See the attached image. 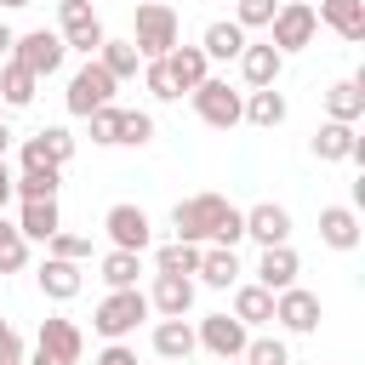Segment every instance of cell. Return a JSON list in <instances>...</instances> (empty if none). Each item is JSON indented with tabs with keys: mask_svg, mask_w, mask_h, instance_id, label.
Here are the masks:
<instances>
[{
	"mask_svg": "<svg viewBox=\"0 0 365 365\" xmlns=\"http://www.w3.org/2000/svg\"><path fill=\"white\" fill-rule=\"evenodd\" d=\"M171 228L177 240H194V245H240L245 240V217L222 200V194H188L171 205Z\"/></svg>",
	"mask_w": 365,
	"mask_h": 365,
	"instance_id": "6da1fadb",
	"label": "cell"
},
{
	"mask_svg": "<svg viewBox=\"0 0 365 365\" xmlns=\"http://www.w3.org/2000/svg\"><path fill=\"white\" fill-rule=\"evenodd\" d=\"M148 314H154V308H148V297H143L137 285H120V291H108V297L97 302L91 331H97V336H108V342H125V336H131Z\"/></svg>",
	"mask_w": 365,
	"mask_h": 365,
	"instance_id": "7a4b0ae2",
	"label": "cell"
},
{
	"mask_svg": "<svg viewBox=\"0 0 365 365\" xmlns=\"http://www.w3.org/2000/svg\"><path fill=\"white\" fill-rule=\"evenodd\" d=\"M177 40H182L177 11H171L165 0H143V6H137V23H131V46H137V57H143V63H148V57H165Z\"/></svg>",
	"mask_w": 365,
	"mask_h": 365,
	"instance_id": "3957f363",
	"label": "cell"
},
{
	"mask_svg": "<svg viewBox=\"0 0 365 365\" xmlns=\"http://www.w3.org/2000/svg\"><path fill=\"white\" fill-rule=\"evenodd\" d=\"M314 34H319V11H314L308 0H285V6L274 11V23H268V46H274L279 57L308 51V46H314Z\"/></svg>",
	"mask_w": 365,
	"mask_h": 365,
	"instance_id": "277c9868",
	"label": "cell"
},
{
	"mask_svg": "<svg viewBox=\"0 0 365 365\" xmlns=\"http://www.w3.org/2000/svg\"><path fill=\"white\" fill-rule=\"evenodd\" d=\"M57 34H63L68 51H86V57H97V46L108 40L103 17L91 11V0H57Z\"/></svg>",
	"mask_w": 365,
	"mask_h": 365,
	"instance_id": "5b68a950",
	"label": "cell"
},
{
	"mask_svg": "<svg viewBox=\"0 0 365 365\" xmlns=\"http://www.w3.org/2000/svg\"><path fill=\"white\" fill-rule=\"evenodd\" d=\"M188 103H194V114L205 120V125H217V131H228V125H240V108H245V97L228 86V80H200L194 91H188Z\"/></svg>",
	"mask_w": 365,
	"mask_h": 365,
	"instance_id": "8992f818",
	"label": "cell"
},
{
	"mask_svg": "<svg viewBox=\"0 0 365 365\" xmlns=\"http://www.w3.org/2000/svg\"><path fill=\"white\" fill-rule=\"evenodd\" d=\"M11 57H17V63L34 74V80H46V74H57V68H63L68 46H63V34H51V29H29V34H17Z\"/></svg>",
	"mask_w": 365,
	"mask_h": 365,
	"instance_id": "52a82bcc",
	"label": "cell"
},
{
	"mask_svg": "<svg viewBox=\"0 0 365 365\" xmlns=\"http://www.w3.org/2000/svg\"><path fill=\"white\" fill-rule=\"evenodd\" d=\"M114 86H120V80H114V74H108V68L91 57L86 68H74V80H68V97H63V103H68V114H80V120H86L91 108L114 103Z\"/></svg>",
	"mask_w": 365,
	"mask_h": 365,
	"instance_id": "ba28073f",
	"label": "cell"
},
{
	"mask_svg": "<svg viewBox=\"0 0 365 365\" xmlns=\"http://www.w3.org/2000/svg\"><path fill=\"white\" fill-rule=\"evenodd\" d=\"M74 160V137L68 125H46L34 137H23V171H63Z\"/></svg>",
	"mask_w": 365,
	"mask_h": 365,
	"instance_id": "9c48e42d",
	"label": "cell"
},
{
	"mask_svg": "<svg viewBox=\"0 0 365 365\" xmlns=\"http://www.w3.org/2000/svg\"><path fill=\"white\" fill-rule=\"evenodd\" d=\"M194 336H200V348H205V354H217V359H240V354H245V342H251V325H240L234 314H205Z\"/></svg>",
	"mask_w": 365,
	"mask_h": 365,
	"instance_id": "30bf717a",
	"label": "cell"
},
{
	"mask_svg": "<svg viewBox=\"0 0 365 365\" xmlns=\"http://www.w3.org/2000/svg\"><path fill=\"white\" fill-rule=\"evenodd\" d=\"M103 228H108L114 251H148V240H154V234H148V211H143V205H125V200L103 211Z\"/></svg>",
	"mask_w": 365,
	"mask_h": 365,
	"instance_id": "8fae6325",
	"label": "cell"
},
{
	"mask_svg": "<svg viewBox=\"0 0 365 365\" xmlns=\"http://www.w3.org/2000/svg\"><path fill=\"white\" fill-rule=\"evenodd\" d=\"M274 319L291 336H308V331H319V297L302 285H285V291H274Z\"/></svg>",
	"mask_w": 365,
	"mask_h": 365,
	"instance_id": "7c38bea8",
	"label": "cell"
},
{
	"mask_svg": "<svg viewBox=\"0 0 365 365\" xmlns=\"http://www.w3.org/2000/svg\"><path fill=\"white\" fill-rule=\"evenodd\" d=\"M308 148H314V160H325V165H331V160H354V165H365V137H359L354 125H342V120H325V125L314 131Z\"/></svg>",
	"mask_w": 365,
	"mask_h": 365,
	"instance_id": "4fadbf2b",
	"label": "cell"
},
{
	"mask_svg": "<svg viewBox=\"0 0 365 365\" xmlns=\"http://www.w3.org/2000/svg\"><path fill=\"white\" fill-rule=\"evenodd\" d=\"M240 217H245V240H257V245H285L291 240V211L274 205V200H262V205H251Z\"/></svg>",
	"mask_w": 365,
	"mask_h": 365,
	"instance_id": "5bb4252c",
	"label": "cell"
},
{
	"mask_svg": "<svg viewBox=\"0 0 365 365\" xmlns=\"http://www.w3.org/2000/svg\"><path fill=\"white\" fill-rule=\"evenodd\" d=\"M297 274H302V262H297L291 240H285V245H262V257H257V285L285 291V285H297Z\"/></svg>",
	"mask_w": 365,
	"mask_h": 365,
	"instance_id": "9a60e30c",
	"label": "cell"
},
{
	"mask_svg": "<svg viewBox=\"0 0 365 365\" xmlns=\"http://www.w3.org/2000/svg\"><path fill=\"white\" fill-rule=\"evenodd\" d=\"M40 291L51 297V302H68V297H80V285H86V274H80V262H68V257H51L46 251V262H40Z\"/></svg>",
	"mask_w": 365,
	"mask_h": 365,
	"instance_id": "2e32d148",
	"label": "cell"
},
{
	"mask_svg": "<svg viewBox=\"0 0 365 365\" xmlns=\"http://www.w3.org/2000/svg\"><path fill=\"white\" fill-rule=\"evenodd\" d=\"M148 308H154V314H165V319L188 314V308H194V279H188V274H154Z\"/></svg>",
	"mask_w": 365,
	"mask_h": 365,
	"instance_id": "e0dca14e",
	"label": "cell"
},
{
	"mask_svg": "<svg viewBox=\"0 0 365 365\" xmlns=\"http://www.w3.org/2000/svg\"><path fill=\"white\" fill-rule=\"evenodd\" d=\"M160 63H165V74L177 80V91H194V86H200V80L211 74V57H205L200 46H182V40H177V46H171V51H165Z\"/></svg>",
	"mask_w": 365,
	"mask_h": 365,
	"instance_id": "ac0fdd59",
	"label": "cell"
},
{
	"mask_svg": "<svg viewBox=\"0 0 365 365\" xmlns=\"http://www.w3.org/2000/svg\"><path fill=\"white\" fill-rule=\"evenodd\" d=\"M319 240L331 251H354L359 245V211L354 205H325L319 211Z\"/></svg>",
	"mask_w": 365,
	"mask_h": 365,
	"instance_id": "d6986e66",
	"label": "cell"
},
{
	"mask_svg": "<svg viewBox=\"0 0 365 365\" xmlns=\"http://www.w3.org/2000/svg\"><path fill=\"white\" fill-rule=\"evenodd\" d=\"M279 68H285V57H279L268 40H262V46H251V40H245V51H240V74H245V86H251V91H257V86H274V80H279Z\"/></svg>",
	"mask_w": 365,
	"mask_h": 365,
	"instance_id": "ffe728a7",
	"label": "cell"
},
{
	"mask_svg": "<svg viewBox=\"0 0 365 365\" xmlns=\"http://www.w3.org/2000/svg\"><path fill=\"white\" fill-rule=\"evenodd\" d=\"M325 120L359 125V120H365V80H336V86L325 91Z\"/></svg>",
	"mask_w": 365,
	"mask_h": 365,
	"instance_id": "44dd1931",
	"label": "cell"
},
{
	"mask_svg": "<svg viewBox=\"0 0 365 365\" xmlns=\"http://www.w3.org/2000/svg\"><path fill=\"white\" fill-rule=\"evenodd\" d=\"M34 348L80 365V348H86V342H80V325H74V319H57V314H51V319H40V342H34Z\"/></svg>",
	"mask_w": 365,
	"mask_h": 365,
	"instance_id": "7402d4cb",
	"label": "cell"
},
{
	"mask_svg": "<svg viewBox=\"0 0 365 365\" xmlns=\"http://www.w3.org/2000/svg\"><path fill=\"white\" fill-rule=\"evenodd\" d=\"M194 348H200V336H194V325H188L182 314L154 325V354H160V359H171V365H177V359H188Z\"/></svg>",
	"mask_w": 365,
	"mask_h": 365,
	"instance_id": "603a6c76",
	"label": "cell"
},
{
	"mask_svg": "<svg viewBox=\"0 0 365 365\" xmlns=\"http://www.w3.org/2000/svg\"><path fill=\"white\" fill-rule=\"evenodd\" d=\"M319 23L336 29L348 46H359V40H365V0H325V6H319Z\"/></svg>",
	"mask_w": 365,
	"mask_h": 365,
	"instance_id": "cb8c5ba5",
	"label": "cell"
},
{
	"mask_svg": "<svg viewBox=\"0 0 365 365\" xmlns=\"http://www.w3.org/2000/svg\"><path fill=\"white\" fill-rule=\"evenodd\" d=\"M200 279H205L211 291H234V285H240V257H234V245L200 251Z\"/></svg>",
	"mask_w": 365,
	"mask_h": 365,
	"instance_id": "d4e9b609",
	"label": "cell"
},
{
	"mask_svg": "<svg viewBox=\"0 0 365 365\" xmlns=\"http://www.w3.org/2000/svg\"><path fill=\"white\" fill-rule=\"evenodd\" d=\"M57 228H63L57 200H23V217H17V234L23 240H51Z\"/></svg>",
	"mask_w": 365,
	"mask_h": 365,
	"instance_id": "484cf974",
	"label": "cell"
},
{
	"mask_svg": "<svg viewBox=\"0 0 365 365\" xmlns=\"http://www.w3.org/2000/svg\"><path fill=\"white\" fill-rule=\"evenodd\" d=\"M234 319L240 325H268L274 319V291L257 285V279L251 285H234Z\"/></svg>",
	"mask_w": 365,
	"mask_h": 365,
	"instance_id": "4316f807",
	"label": "cell"
},
{
	"mask_svg": "<svg viewBox=\"0 0 365 365\" xmlns=\"http://www.w3.org/2000/svg\"><path fill=\"white\" fill-rule=\"evenodd\" d=\"M34 91H40V80H34L17 57H6V68H0V103H6V108H29Z\"/></svg>",
	"mask_w": 365,
	"mask_h": 365,
	"instance_id": "83f0119b",
	"label": "cell"
},
{
	"mask_svg": "<svg viewBox=\"0 0 365 365\" xmlns=\"http://www.w3.org/2000/svg\"><path fill=\"white\" fill-rule=\"evenodd\" d=\"M240 120H251V125H262V131H274V125L285 120V97H279L274 86H257V91L245 97V108H240Z\"/></svg>",
	"mask_w": 365,
	"mask_h": 365,
	"instance_id": "f1b7e54d",
	"label": "cell"
},
{
	"mask_svg": "<svg viewBox=\"0 0 365 365\" xmlns=\"http://www.w3.org/2000/svg\"><path fill=\"white\" fill-rule=\"evenodd\" d=\"M200 51L217 57V63H228V57L245 51V29H240V23H211V29L200 34Z\"/></svg>",
	"mask_w": 365,
	"mask_h": 365,
	"instance_id": "f546056e",
	"label": "cell"
},
{
	"mask_svg": "<svg viewBox=\"0 0 365 365\" xmlns=\"http://www.w3.org/2000/svg\"><path fill=\"white\" fill-rule=\"evenodd\" d=\"M154 274H200V245L194 240H171V245H160L154 251Z\"/></svg>",
	"mask_w": 365,
	"mask_h": 365,
	"instance_id": "4dcf8cb0",
	"label": "cell"
},
{
	"mask_svg": "<svg viewBox=\"0 0 365 365\" xmlns=\"http://www.w3.org/2000/svg\"><path fill=\"white\" fill-rule=\"evenodd\" d=\"M97 63H103L114 80H131L143 57H137V46H131V40H103V46H97Z\"/></svg>",
	"mask_w": 365,
	"mask_h": 365,
	"instance_id": "1f68e13d",
	"label": "cell"
},
{
	"mask_svg": "<svg viewBox=\"0 0 365 365\" xmlns=\"http://www.w3.org/2000/svg\"><path fill=\"white\" fill-rule=\"evenodd\" d=\"M137 274H143V251H108V257H103V285H108V291L137 285Z\"/></svg>",
	"mask_w": 365,
	"mask_h": 365,
	"instance_id": "d6a6232c",
	"label": "cell"
},
{
	"mask_svg": "<svg viewBox=\"0 0 365 365\" xmlns=\"http://www.w3.org/2000/svg\"><path fill=\"white\" fill-rule=\"evenodd\" d=\"M57 188H63V171H23V177H11L17 200H57Z\"/></svg>",
	"mask_w": 365,
	"mask_h": 365,
	"instance_id": "836d02e7",
	"label": "cell"
},
{
	"mask_svg": "<svg viewBox=\"0 0 365 365\" xmlns=\"http://www.w3.org/2000/svg\"><path fill=\"white\" fill-rule=\"evenodd\" d=\"M120 143H125V148L154 143V114H148V108H120Z\"/></svg>",
	"mask_w": 365,
	"mask_h": 365,
	"instance_id": "e575fe53",
	"label": "cell"
},
{
	"mask_svg": "<svg viewBox=\"0 0 365 365\" xmlns=\"http://www.w3.org/2000/svg\"><path fill=\"white\" fill-rule=\"evenodd\" d=\"M86 120H91V143H97V148H114V143H120V108H114V103L91 108Z\"/></svg>",
	"mask_w": 365,
	"mask_h": 365,
	"instance_id": "d590c367",
	"label": "cell"
},
{
	"mask_svg": "<svg viewBox=\"0 0 365 365\" xmlns=\"http://www.w3.org/2000/svg\"><path fill=\"white\" fill-rule=\"evenodd\" d=\"M240 359H245V365H291V354H285V342H279V336H251Z\"/></svg>",
	"mask_w": 365,
	"mask_h": 365,
	"instance_id": "8d00e7d4",
	"label": "cell"
},
{
	"mask_svg": "<svg viewBox=\"0 0 365 365\" xmlns=\"http://www.w3.org/2000/svg\"><path fill=\"white\" fill-rule=\"evenodd\" d=\"M279 11V0H234V23L240 29H268Z\"/></svg>",
	"mask_w": 365,
	"mask_h": 365,
	"instance_id": "74e56055",
	"label": "cell"
},
{
	"mask_svg": "<svg viewBox=\"0 0 365 365\" xmlns=\"http://www.w3.org/2000/svg\"><path fill=\"white\" fill-rule=\"evenodd\" d=\"M143 86H148V97H160V103H177L182 91H177V80L165 74V63L160 57H148V68H143Z\"/></svg>",
	"mask_w": 365,
	"mask_h": 365,
	"instance_id": "f35d334b",
	"label": "cell"
},
{
	"mask_svg": "<svg viewBox=\"0 0 365 365\" xmlns=\"http://www.w3.org/2000/svg\"><path fill=\"white\" fill-rule=\"evenodd\" d=\"M29 262V240L17 228H0V274H17Z\"/></svg>",
	"mask_w": 365,
	"mask_h": 365,
	"instance_id": "ab89813d",
	"label": "cell"
},
{
	"mask_svg": "<svg viewBox=\"0 0 365 365\" xmlns=\"http://www.w3.org/2000/svg\"><path fill=\"white\" fill-rule=\"evenodd\" d=\"M46 251H51V257H68V262H86V257H91V240H86V234H63V228H57V234L46 240Z\"/></svg>",
	"mask_w": 365,
	"mask_h": 365,
	"instance_id": "60d3db41",
	"label": "cell"
},
{
	"mask_svg": "<svg viewBox=\"0 0 365 365\" xmlns=\"http://www.w3.org/2000/svg\"><path fill=\"white\" fill-rule=\"evenodd\" d=\"M91 365H137V348H125V342H108Z\"/></svg>",
	"mask_w": 365,
	"mask_h": 365,
	"instance_id": "b9f144b4",
	"label": "cell"
},
{
	"mask_svg": "<svg viewBox=\"0 0 365 365\" xmlns=\"http://www.w3.org/2000/svg\"><path fill=\"white\" fill-rule=\"evenodd\" d=\"M11 359H23V336L0 319V365H11Z\"/></svg>",
	"mask_w": 365,
	"mask_h": 365,
	"instance_id": "7bdbcfd3",
	"label": "cell"
},
{
	"mask_svg": "<svg viewBox=\"0 0 365 365\" xmlns=\"http://www.w3.org/2000/svg\"><path fill=\"white\" fill-rule=\"evenodd\" d=\"M6 205H11V165L0 160V211H6Z\"/></svg>",
	"mask_w": 365,
	"mask_h": 365,
	"instance_id": "ee69618b",
	"label": "cell"
},
{
	"mask_svg": "<svg viewBox=\"0 0 365 365\" xmlns=\"http://www.w3.org/2000/svg\"><path fill=\"white\" fill-rule=\"evenodd\" d=\"M29 365H68V359H57V354H46V348H34V359Z\"/></svg>",
	"mask_w": 365,
	"mask_h": 365,
	"instance_id": "f6af8a7d",
	"label": "cell"
},
{
	"mask_svg": "<svg viewBox=\"0 0 365 365\" xmlns=\"http://www.w3.org/2000/svg\"><path fill=\"white\" fill-rule=\"evenodd\" d=\"M11 46H17V34H11L6 23H0V57H11Z\"/></svg>",
	"mask_w": 365,
	"mask_h": 365,
	"instance_id": "bcb514c9",
	"label": "cell"
},
{
	"mask_svg": "<svg viewBox=\"0 0 365 365\" xmlns=\"http://www.w3.org/2000/svg\"><path fill=\"white\" fill-rule=\"evenodd\" d=\"M6 148H11V125L0 120V160H6Z\"/></svg>",
	"mask_w": 365,
	"mask_h": 365,
	"instance_id": "7dc6e473",
	"label": "cell"
},
{
	"mask_svg": "<svg viewBox=\"0 0 365 365\" xmlns=\"http://www.w3.org/2000/svg\"><path fill=\"white\" fill-rule=\"evenodd\" d=\"M0 6H11V11H17V6H34V0H0Z\"/></svg>",
	"mask_w": 365,
	"mask_h": 365,
	"instance_id": "c3c4849f",
	"label": "cell"
},
{
	"mask_svg": "<svg viewBox=\"0 0 365 365\" xmlns=\"http://www.w3.org/2000/svg\"><path fill=\"white\" fill-rule=\"evenodd\" d=\"M217 365H245V359H217Z\"/></svg>",
	"mask_w": 365,
	"mask_h": 365,
	"instance_id": "681fc988",
	"label": "cell"
},
{
	"mask_svg": "<svg viewBox=\"0 0 365 365\" xmlns=\"http://www.w3.org/2000/svg\"><path fill=\"white\" fill-rule=\"evenodd\" d=\"M11 365H23V359H11Z\"/></svg>",
	"mask_w": 365,
	"mask_h": 365,
	"instance_id": "f907efd6",
	"label": "cell"
},
{
	"mask_svg": "<svg viewBox=\"0 0 365 365\" xmlns=\"http://www.w3.org/2000/svg\"><path fill=\"white\" fill-rule=\"evenodd\" d=\"M319 6H325V0H319Z\"/></svg>",
	"mask_w": 365,
	"mask_h": 365,
	"instance_id": "816d5d0a",
	"label": "cell"
},
{
	"mask_svg": "<svg viewBox=\"0 0 365 365\" xmlns=\"http://www.w3.org/2000/svg\"><path fill=\"white\" fill-rule=\"evenodd\" d=\"M0 228H6V222H0Z\"/></svg>",
	"mask_w": 365,
	"mask_h": 365,
	"instance_id": "f5cc1de1",
	"label": "cell"
},
{
	"mask_svg": "<svg viewBox=\"0 0 365 365\" xmlns=\"http://www.w3.org/2000/svg\"><path fill=\"white\" fill-rule=\"evenodd\" d=\"M165 365H171V359H165Z\"/></svg>",
	"mask_w": 365,
	"mask_h": 365,
	"instance_id": "db71d44e",
	"label": "cell"
}]
</instances>
